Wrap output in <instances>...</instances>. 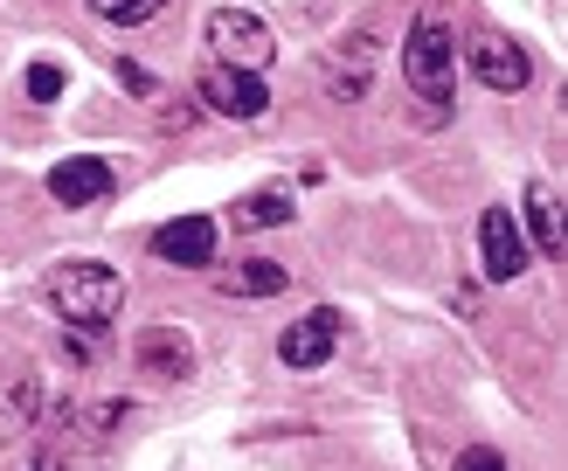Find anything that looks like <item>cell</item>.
Here are the masks:
<instances>
[{"mask_svg": "<svg viewBox=\"0 0 568 471\" xmlns=\"http://www.w3.org/2000/svg\"><path fill=\"white\" fill-rule=\"evenodd\" d=\"M403 76H409V91L423 104H450V98H458V35H450V14L444 8H423L409 21V35H403Z\"/></svg>", "mask_w": 568, "mask_h": 471, "instance_id": "cell-1", "label": "cell"}, {"mask_svg": "<svg viewBox=\"0 0 568 471\" xmlns=\"http://www.w3.org/2000/svg\"><path fill=\"white\" fill-rule=\"evenodd\" d=\"M49 305H55V313H63L70 326L98 332V326L119 319V305H125V277L111 270V264H91V257L55 264V270H49Z\"/></svg>", "mask_w": 568, "mask_h": 471, "instance_id": "cell-2", "label": "cell"}, {"mask_svg": "<svg viewBox=\"0 0 568 471\" xmlns=\"http://www.w3.org/2000/svg\"><path fill=\"white\" fill-rule=\"evenodd\" d=\"M209 55L215 63H236V70H271L277 35L250 8H215L209 14Z\"/></svg>", "mask_w": 568, "mask_h": 471, "instance_id": "cell-3", "label": "cell"}, {"mask_svg": "<svg viewBox=\"0 0 568 471\" xmlns=\"http://www.w3.org/2000/svg\"><path fill=\"white\" fill-rule=\"evenodd\" d=\"M194 98H202L209 111H222V119H264L271 111V91H264V70H236V63H209L202 83H194Z\"/></svg>", "mask_w": 568, "mask_h": 471, "instance_id": "cell-4", "label": "cell"}, {"mask_svg": "<svg viewBox=\"0 0 568 471\" xmlns=\"http://www.w3.org/2000/svg\"><path fill=\"white\" fill-rule=\"evenodd\" d=\"M458 63H465L478 83H486V91H499V98L527 91V76H534L527 49H520L514 35H471V49H458Z\"/></svg>", "mask_w": 568, "mask_h": 471, "instance_id": "cell-5", "label": "cell"}, {"mask_svg": "<svg viewBox=\"0 0 568 471\" xmlns=\"http://www.w3.org/2000/svg\"><path fill=\"white\" fill-rule=\"evenodd\" d=\"M375 49H382V42L367 35V28H354V35H347V42H339V49L326 55V63H320L326 98H339V104H361V98H367V83H375V63H382Z\"/></svg>", "mask_w": 568, "mask_h": 471, "instance_id": "cell-6", "label": "cell"}, {"mask_svg": "<svg viewBox=\"0 0 568 471\" xmlns=\"http://www.w3.org/2000/svg\"><path fill=\"white\" fill-rule=\"evenodd\" d=\"M478 257H486V277H493V285H514V277L527 270L520 215H506V208H486V215H478Z\"/></svg>", "mask_w": 568, "mask_h": 471, "instance_id": "cell-7", "label": "cell"}, {"mask_svg": "<svg viewBox=\"0 0 568 471\" xmlns=\"http://www.w3.org/2000/svg\"><path fill=\"white\" fill-rule=\"evenodd\" d=\"M153 257L181 264V270H209L215 264V222L209 215H174L153 229Z\"/></svg>", "mask_w": 568, "mask_h": 471, "instance_id": "cell-8", "label": "cell"}, {"mask_svg": "<svg viewBox=\"0 0 568 471\" xmlns=\"http://www.w3.org/2000/svg\"><path fill=\"white\" fill-rule=\"evenodd\" d=\"M132 360H139V375H153V381H187L194 375V340L181 326H146L132 340Z\"/></svg>", "mask_w": 568, "mask_h": 471, "instance_id": "cell-9", "label": "cell"}, {"mask_svg": "<svg viewBox=\"0 0 568 471\" xmlns=\"http://www.w3.org/2000/svg\"><path fill=\"white\" fill-rule=\"evenodd\" d=\"M333 347H339V313H305L298 326H284V332H277L284 368H326Z\"/></svg>", "mask_w": 568, "mask_h": 471, "instance_id": "cell-10", "label": "cell"}, {"mask_svg": "<svg viewBox=\"0 0 568 471\" xmlns=\"http://www.w3.org/2000/svg\"><path fill=\"white\" fill-rule=\"evenodd\" d=\"M49 194H55L63 208H91V202H104V194H111V160L77 153V160H63V166H49Z\"/></svg>", "mask_w": 568, "mask_h": 471, "instance_id": "cell-11", "label": "cell"}, {"mask_svg": "<svg viewBox=\"0 0 568 471\" xmlns=\"http://www.w3.org/2000/svg\"><path fill=\"white\" fill-rule=\"evenodd\" d=\"M520 236L541 249V257H555V264H561L568 229H561V202H555V187H548V181H527V222H520Z\"/></svg>", "mask_w": 568, "mask_h": 471, "instance_id": "cell-12", "label": "cell"}, {"mask_svg": "<svg viewBox=\"0 0 568 471\" xmlns=\"http://www.w3.org/2000/svg\"><path fill=\"white\" fill-rule=\"evenodd\" d=\"M36 409H42V381H36V368L0 375V437H21L28 423H36Z\"/></svg>", "mask_w": 568, "mask_h": 471, "instance_id": "cell-13", "label": "cell"}, {"mask_svg": "<svg viewBox=\"0 0 568 471\" xmlns=\"http://www.w3.org/2000/svg\"><path fill=\"white\" fill-rule=\"evenodd\" d=\"M284 222H292V194L284 187H257V194H243V202H230V229H243V236L284 229Z\"/></svg>", "mask_w": 568, "mask_h": 471, "instance_id": "cell-14", "label": "cell"}, {"mask_svg": "<svg viewBox=\"0 0 568 471\" xmlns=\"http://www.w3.org/2000/svg\"><path fill=\"white\" fill-rule=\"evenodd\" d=\"M284 285H292V270L271 264V257H250V264H236L230 277H222V291H230V298H277Z\"/></svg>", "mask_w": 568, "mask_h": 471, "instance_id": "cell-15", "label": "cell"}, {"mask_svg": "<svg viewBox=\"0 0 568 471\" xmlns=\"http://www.w3.org/2000/svg\"><path fill=\"white\" fill-rule=\"evenodd\" d=\"M98 21H111V28H146V21H160V8L166 0H83Z\"/></svg>", "mask_w": 568, "mask_h": 471, "instance_id": "cell-16", "label": "cell"}, {"mask_svg": "<svg viewBox=\"0 0 568 471\" xmlns=\"http://www.w3.org/2000/svg\"><path fill=\"white\" fill-rule=\"evenodd\" d=\"M21 91L36 98V104H55V98H63V70H55V63H36V70L21 76Z\"/></svg>", "mask_w": 568, "mask_h": 471, "instance_id": "cell-17", "label": "cell"}, {"mask_svg": "<svg viewBox=\"0 0 568 471\" xmlns=\"http://www.w3.org/2000/svg\"><path fill=\"white\" fill-rule=\"evenodd\" d=\"M458 471H506V458L486 451V443H471V451H458Z\"/></svg>", "mask_w": 568, "mask_h": 471, "instance_id": "cell-18", "label": "cell"}, {"mask_svg": "<svg viewBox=\"0 0 568 471\" xmlns=\"http://www.w3.org/2000/svg\"><path fill=\"white\" fill-rule=\"evenodd\" d=\"M119 83H125V91H132V98H153V76H146V70H139V63H119Z\"/></svg>", "mask_w": 568, "mask_h": 471, "instance_id": "cell-19", "label": "cell"}, {"mask_svg": "<svg viewBox=\"0 0 568 471\" xmlns=\"http://www.w3.org/2000/svg\"><path fill=\"white\" fill-rule=\"evenodd\" d=\"M36 471H63V464H55V451H42V464H36Z\"/></svg>", "mask_w": 568, "mask_h": 471, "instance_id": "cell-20", "label": "cell"}]
</instances>
